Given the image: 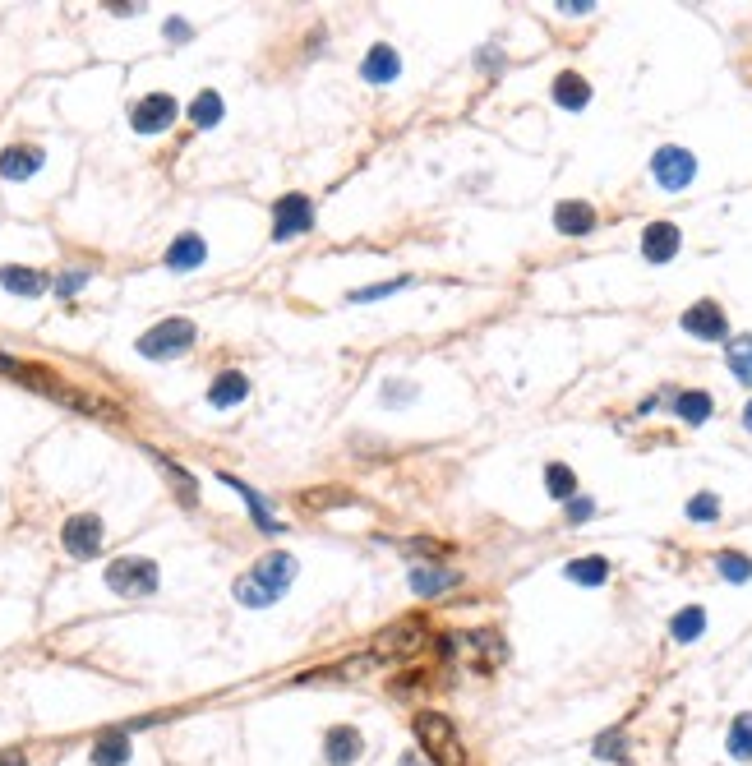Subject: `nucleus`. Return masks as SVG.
Masks as SVG:
<instances>
[{"label":"nucleus","instance_id":"obj_30","mask_svg":"<svg viewBox=\"0 0 752 766\" xmlns=\"http://www.w3.org/2000/svg\"><path fill=\"white\" fill-rule=\"evenodd\" d=\"M729 753L739 757V762H752V716L748 711L729 725Z\"/></svg>","mask_w":752,"mask_h":766},{"label":"nucleus","instance_id":"obj_7","mask_svg":"<svg viewBox=\"0 0 752 766\" xmlns=\"http://www.w3.org/2000/svg\"><path fill=\"white\" fill-rule=\"evenodd\" d=\"M314 227V204L305 194H282L273 208V240H296Z\"/></svg>","mask_w":752,"mask_h":766},{"label":"nucleus","instance_id":"obj_38","mask_svg":"<svg viewBox=\"0 0 752 766\" xmlns=\"http://www.w3.org/2000/svg\"><path fill=\"white\" fill-rule=\"evenodd\" d=\"M591 513H596V503H591V499H573V503H568V517H573V522H582V517H591Z\"/></svg>","mask_w":752,"mask_h":766},{"label":"nucleus","instance_id":"obj_37","mask_svg":"<svg viewBox=\"0 0 752 766\" xmlns=\"http://www.w3.org/2000/svg\"><path fill=\"white\" fill-rule=\"evenodd\" d=\"M328 503H351V494H305V508H328Z\"/></svg>","mask_w":752,"mask_h":766},{"label":"nucleus","instance_id":"obj_23","mask_svg":"<svg viewBox=\"0 0 752 766\" xmlns=\"http://www.w3.org/2000/svg\"><path fill=\"white\" fill-rule=\"evenodd\" d=\"M563 573L573 577L577 587H600V582L609 577V563L600 559V554H586V559H573V563H568Z\"/></svg>","mask_w":752,"mask_h":766},{"label":"nucleus","instance_id":"obj_28","mask_svg":"<svg viewBox=\"0 0 752 766\" xmlns=\"http://www.w3.org/2000/svg\"><path fill=\"white\" fill-rule=\"evenodd\" d=\"M674 411H679L688 425H702L706 416H711V397L702 393V388H693V393H679V402H674Z\"/></svg>","mask_w":752,"mask_h":766},{"label":"nucleus","instance_id":"obj_2","mask_svg":"<svg viewBox=\"0 0 752 766\" xmlns=\"http://www.w3.org/2000/svg\"><path fill=\"white\" fill-rule=\"evenodd\" d=\"M416 739H420V753L430 757L434 766H462L466 753H462V739H457L453 720L443 711H416Z\"/></svg>","mask_w":752,"mask_h":766},{"label":"nucleus","instance_id":"obj_3","mask_svg":"<svg viewBox=\"0 0 752 766\" xmlns=\"http://www.w3.org/2000/svg\"><path fill=\"white\" fill-rule=\"evenodd\" d=\"M443 647H457V656L471 665V670H480V674H490V670H499L503 660H508V642H503L494 628H476V633H453Z\"/></svg>","mask_w":752,"mask_h":766},{"label":"nucleus","instance_id":"obj_17","mask_svg":"<svg viewBox=\"0 0 752 766\" xmlns=\"http://www.w3.org/2000/svg\"><path fill=\"white\" fill-rule=\"evenodd\" d=\"M245 397H250V379H245L240 370L217 374V379H213V388H208V402H213L217 411L236 407V402H245Z\"/></svg>","mask_w":752,"mask_h":766},{"label":"nucleus","instance_id":"obj_6","mask_svg":"<svg viewBox=\"0 0 752 766\" xmlns=\"http://www.w3.org/2000/svg\"><path fill=\"white\" fill-rule=\"evenodd\" d=\"M107 587L116 596L134 600V596H153L157 591V563L153 559H116L107 563Z\"/></svg>","mask_w":752,"mask_h":766},{"label":"nucleus","instance_id":"obj_44","mask_svg":"<svg viewBox=\"0 0 752 766\" xmlns=\"http://www.w3.org/2000/svg\"><path fill=\"white\" fill-rule=\"evenodd\" d=\"M743 425H748V430H752V402H748V411H743Z\"/></svg>","mask_w":752,"mask_h":766},{"label":"nucleus","instance_id":"obj_13","mask_svg":"<svg viewBox=\"0 0 752 766\" xmlns=\"http://www.w3.org/2000/svg\"><path fill=\"white\" fill-rule=\"evenodd\" d=\"M642 254L651 264H669V259L679 254V227H674V222H651L642 236Z\"/></svg>","mask_w":752,"mask_h":766},{"label":"nucleus","instance_id":"obj_31","mask_svg":"<svg viewBox=\"0 0 752 766\" xmlns=\"http://www.w3.org/2000/svg\"><path fill=\"white\" fill-rule=\"evenodd\" d=\"M720 573H725L729 577V582H748V577H752V559H748V554H734V550H729V554H720Z\"/></svg>","mask_w":752,"mask_h":766},{"label":"nucleus","instance_id":"obj_15","mask_svg":"<svg viewBox=\"0 0 752 766\" xmlns=\"http://www.w3.org/2000/svg\"><path fill=\"white\" fill-rule=\"evenodd\" d=\"M360 748H365V739H360L351 725H337V730H328V739H323V757L333 766H351L360 757Z\"/></svg>","mask_w":752,"mask_h":766},{"label":"nucleus","instance_id":"obj_11","mask_svg":"<svg viewBox=\"0 0 752 766\" xmlns=\"http://www.w3.org/2000/svg\"><path fill=\"white\" fill-rule=\"evenodd\" d=\"M683 333L702 337V342H725L729 319H725V310H720L716 300H697L693 310L683 314Z\"/></svg>","mask_w":752,"mask_h":766},{"label":"nucleus","instance_id":"obj_22","mask_svg":"<svg viewBox=\"0 0 752 766\" xmlns=\"http://www.w3.org/2000/svg\"><path fill=\"white\" fill-rule=\"evenodd\" d=\"M130 762V739L125 734H102L93 743V766H125Z\"/></svg>","mask_w":752,"mask_h":766},{"label":"nucleus","instance_id":"obj_20","mask_svg":"<svg viewBox=\"0 0 752 766\" xmlns=\"http://www.w3.org/2000/svg\"><path fill=\"white\" fill-rule=\"evenodd\" d=\"M554 102H559L563 111H582L586 102H591V84H586L582 74H559V79H554Z\"/></svg>","mask_w":752,"mask_h":766},{"label":"nucleus","instance_id":"obj_8","mask_svg":"<svg viewBox=\"0 0 752 766\" xmlns=\"http://www.w3.org/2000/svg\"><path fill=\"white\" fill-rule=\"evenodd\" d=\"M651 171H656V180L665 185V190H683V185H693L697 176V157L688 153V148H660L656 157H651Z\"/></svg>","mask_w":752,"mask_h":766},{"label":"nucleus","instance_id":"obj_5","mask_svg":"<svg viewBox=\"0 0 752 766\" xmlns=\"http://www.w3.org/2000/svg\"><path fill=\"white\" fill-rule=\"evenodd\" d=\"M194 324L190 319H162L157 328H148L144 337H139V356L148 360H171V356H185V351L194 347Z\"/></svg>","mask_w":752,"mask_h":766},{"label":"nucleus","instance_id":"obj_27","mask_svg":"<svg viewBox=\"0 0 752 766\" xmlns=\"http://www.w3.org/2000/svg\"><path fill=\"white\" fill-rule=\"evenodd\" d=\"M190 120L199 125V130H213L217 120H222V97H217L213 88H208V93H199L190 102Z\"/></svg>","mask_w":752,"mask_h":766},{"label":"nucleus","instance_id":"obj_21","mask_svg":"<svg viewBox=\"0 0 752 766\" xmlns=\"http://www.w3.org/2000/svg\"><path fill=\"white\" fill-rule=\"evenodd\" d=\"M462 577L457 573H448V568H416L411 573V591L416 596H439V591H453Z\"/></svg>","mask_w":752,"mask_h":766},{"label":"nucleus","instance_id":"obj_32","mask_svg":"<svg viewBox=\"0 0 752 766\" xmlns=\"http://www.w3.org/2000/svg\"><path fill=\"white\" fill-rule=\"evenodd\" d=\"M596 757H605V762H623V757H628V748H623V734H619V730L600 734V739H596Z\"/></svg>","mask_w":752,"mask_h":766},{"label":"nucleus","instance_id":"obj_4","mask_svg":"<svg viewBox=\"0 0 752 766\" xmlns=\"http://www.w3.org/2000/svg\"><path fill=\"white\" fill-rule=\"evenodd\" d=\"M430 647V623L425 619H397L374 637V656L379 660H406Z\"/></svg>","mask_w":752,"mask_h":766},{"label":"nucleus","instance_id":"obj_12","mask_svg":"<svg viewBox=\"0 0 752 766\" xmlns=\"http://www.w3.org/2000/svg\"><path fill=\"white\" fill-rule=\"evenodd\" d=\"M554 231H563V236H591L596 231V208L582 204V199H563L554 208Z\"/></svg>","mask_w":752,"mask_h":766},{"label":"nucleus","instance_id":"obj_19","mask_svg":"<svg viewBox=\"0 0 752 766\" xmlns=\"http://www.w3.org/2000/svg\"><path fill=\"white\" fill-rule=\"evenodd\" d=\"M42 167V148H5L0 153V176L5 180H28Z\"/></svg>","mask_w":752,"mask_h":766},{"label":"nucleus","instance_id":"obj_40","mask_svg":"<svg viewBox=\"0 0 752 766\" xmlns=\"http://www.w3.org/2000/svg\"><path fill=\"white\" fill-rule=\"evenodd\" d=\"M0 766H28V757L19 753V748H5V753H0Z\"/></svg>","mask_w":752,"mask_h":766},{"label":"nucleus","instance_id":"obj_24","mask_svg":"<svg viewBox=\"0 0 752 766\" xmlns=\"http://www.w3.org/2000/svg\"><path fill=\"white\" fill-rule=\"evenodd\" d=\"M669 633H674V642H697V637L706 633V610H702V605L679 610V614H674V623H669Z\"/></svg>","mask_w":752,"mask_h":766},{"label":"nucleus","instance_id":"obj_25","mask_svg":"<svg viewBox=\"0 0 752 766\" xmlns=\"http://www.w3.org/2000/svg\"><path fill=\"white\" fill-rule=\"evenodd\" d=\"M222 485H231V490H236L240 499L250 503V513H254V522H259V531H268V536H273V531H282V527H277V517L268 513V508H263V499H259V494L250 490V485H245V480H236V476H222Z\"/></svg>","mask_w":752,"mask_h":766},{"label":"nucleus","instance_id":"obj_33","mask_svg":"<svg viewBox=\"0 0 752 766\" xmlns=\"http://www.w3.org/2000/svg\"><path fill=\"white\" fill-rule=\"evenodd\" d=\"M406 554H425V559H448V545L443 540H430V536H420V540H406Z\"/></svg>","mask_w":752,"mask_h":766},{"label":"nucleus","instance_id":"obj_35","mask_svg":"<svg viewBox=\"0 0 752 766\" xmlns=\"http://www.w3.org/2000/svg\"><path fill=\"white\" fill-rule=\"evenodd\" d=\"M406 282L397 277V282H379V287H365V291H351V305H365V300H379V296H393V291H402Z\"/></svg>","mask_w":752,"mask_h":766},{"label":"nucleus","instance_id":"obj_10","mask_svg":"<svg viewBox=\"0 0 752 766\" xmlns=\"http://www.w3.org/2000/svg\"><path fill=\"white\" fill-rule=\"evenodd\" d=\"M60 540H65V550H70L74 559H93V554L102 550V517H93V513L70 517V522L60 527Z\"/></svg>","mask_w":752,"mask_h":766},{"label":"nucleus","instance_id":"obj_39","mask_svg":"<svg viewBox=\"0 0 752 766\" xmlns=\"http://www.w3.org/2000/svg\"><path fill=\"white\" fill-rule=\"evenodd\" d=\"M0 374H10V379H24V360H14V356H0Z\"/></svg>","mask_w":752,"mask_h":766},{"label":"nucleus","instance_id":"obj_26","mask_svg":"<svg viewBox=\"0 0 752 766\" xmlns=\"http://www.w3.org/2000/svg\"><path fill=\"white\" fill-rule=\"evenodd\" d=\"M725 360H729V370H734V379L752 388V333L748 337H734V342H729V351H725Z\"/></svg>","mask_w":752,"mask_h":766},{"label":"nucleus","instance_id":"obj_43","mask_svg":"<svg viewBox=\"0 0 752 766\" xmlns=\"http://www.w3.org/2000/svg\"><path fill=\"white\" fill-rule=\"evenodd\" d=\"M402 766H425V762H420V757H416V753H411V757H406V762H402Z\"/></svg>","mask_w":752,"mask_h":766},{"label":"nucleus","instance_id":"obj_34","mask_svg":"<svg viewBox=\"0 0 752 766\" xmlns=\"http://www.w3.org/2000/svg\"><path fill=\"white\" fill-rule=\"evenodd\" d=\"M716 513H720L716 494H697V499L688 503V517H693V522H716Z\"/></svg>","mask_w":752,"mask_h":766},{"label":"nucleus","instance_id":"obj_36","mask_svg":"<svg viewBox=\"0 0 752 766\" xmlns=\"http://www.w3.org/2000/svg\"><path fill=\"white\" fill-rule=\"evenodd\" d=\"M84 282H88V268H79V273H65V277H60L56 291H60V296H70V291H79Z\"/></svg>","mask_w":752,"mask_h":766},{"label":"nucleus","instance_id":"obj_29","mask_svg":"<svg viewBox=\"0 0 752 766\" xmlns=\"http://www.w3.org/2000/svg\"><path fill=\"white\" fill-rule=\"evenodd\" d=\"M545 485H550V494L554 499H563V503H573V494H577V476L563 462H550L545 467Z\"/></svg>","mask_w":752,"mask_h":766},{"label":"nucleus","instance_id":"obj_42","mask_svg":"<svg viewBox=\"0 0 752 766\" xmlns=\"http://www.w3.org/2000/svg\"><path fill=\"white\" fill-rule=\"evenodd\" d=\"M167 37H176V42H185V37H190V28L180 24V19H171V24H167Z\"/></svg>","mask_w":752,"mask_h":766},{"label":"nucleus","instance_id":"obj_14","mask_svg":"<svg viewBox=\"0 0 752 766\" xmlns=\"http://www.w3.org/2000/svg\"><path fill=\"white\" fill-rule=\"evenodd\" d=\"M203 259H208V245H203V236L185 231V236L171 240V250H167V268H171V273H190V268H199Z\"/></svg>","mask_w":752,"mask_h":766},{"label":"nucleus","instance_id":"obj_18","mask_svg":"<svg viewBox=\"0 0 752 766\" xmlns=\"http://www.w3.org/2000/svg\"><path fill=\"white\" fill-rule=\"evenodd\" d=\"M0 287L14 291V296H42V291H47V277L37 273V268L5 264V268H0Z\"/></svg>","mask_w":752,"mask_h":766},{"label":"nucleus","instance_id":"obj_1","mask_svg":"<svg viewBox=\"0 0 752 766\" xmlns=\"http://www.w3.org/2000/svg\"><path fill=\"white\" fill-rule=\"evenodd\" d=\"M291 577H296V559L291 554H263L250 573L236 582V600L250 605V610H263V605H273L291 587Z\"/></svg>","mask_w":752,"mask_h":766},{"label":"nucleus","instance_id":"obj_16","mask_svg":"<svg viewBox=\"0 0 752 766\" xmlns=\"http://www.w3.org/2000/svg\"><path fill=\"white\" fill-rule=\"evenodd\" d=\"M360 74H365V84H393L397 74H402V56H397L393 47H370V56H365V65H360Z\"/></svg>","mask_w":752,"mask_h":766},{"label":"nucleus","instance_id":"obj_9","mask_svg":"<svg viewBox=\"0 0 752 766\" xmlns=\"http://www.w3.org/2000/svg\"><path fill=\"white\" fill-rule=\"evenodd\" d=\"M171 120H176V97L171 93H148L130 111V125L139 134H162V130H171Z\"/></svg>","mask_w":752,"mask_h":766},{"label":"nucleus","instance_id":"obj_41","mask_svg":"<svg viewBox=\"0 0 752 766\" xmlns=\"http://www.w3.org/2000/svg\"><path fill=\"white\" fill-rule=\"evenodd\" d=\"M559 10L563 14H586V10H596V5H591V0H563Z\"/></svg>","mask_w":752,"mask_h":766}]
</instances>
